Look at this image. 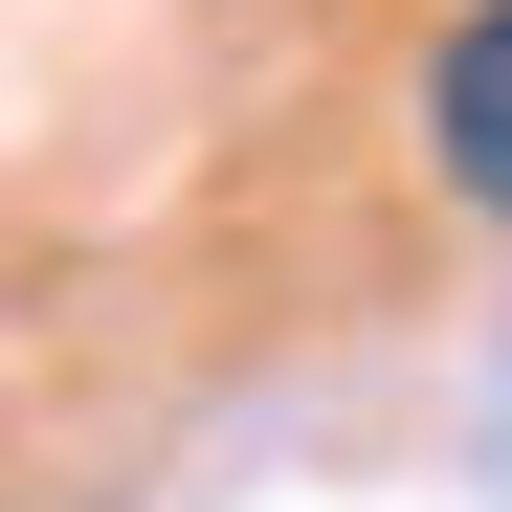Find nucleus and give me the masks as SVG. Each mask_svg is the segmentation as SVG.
<instances>
[{
    "mask_svg": "<svg viewBox=\"0 0 512 512\" xmlns=\"http://www.w3.org/2000/svg\"><path fill=\"white\" fill-rule=\"evenodd\" d=\"M423 179L468 223H512V0H468V23L423 45Z\"/></svg>",
    "mask_w": 512,
    "mask_h": 512,
    "instance_id": "nucleus-1",
    "label": "nucleus"
}]
</instances>
